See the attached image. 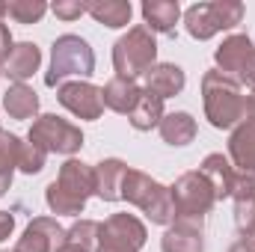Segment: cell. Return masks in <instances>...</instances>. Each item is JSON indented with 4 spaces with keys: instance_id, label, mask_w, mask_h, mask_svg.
I'll list each match as a JSON object with an SVG mask.
<instances>
[{
    "instance_id": "1",
    "label": "cell",
    "mask_w": 255,
    "mask_h": 252,
    "mask_svg": "<svg viewBox=\"0 0 255 252\" xmlns=\"http://www.w3.org/2000/svg\"><path fill=\"white\" fill-rule=\"evenodd\" d=\"M202 107H205V119L217 130H232L244 122V92L220 68L202 74Z\"/></svg>"
},
{
    "instance_id": "2",
    "label": "cell",
    "mask_w": 255,
    "mask_h": 252,
    "mask_svg": "<svg viewBox=\"0 0 255 252\" xmlns=\"http://www.w3.org/2000/svg\"><path fill=\"white\" fill-rule=\"evenodd\" d=\"M122 199L128 205L139 208L151 226H172L175 223V202H172V190L160 184L157 178H151L142 169H130L128 166L125 181H122Z\"/></svg>"
},
{
    "instance_id": "3",
    "label": "cell",
    "mask_w": 255,
    "mask_h": 252,
    "mask_svg": "<svg viewBox=\"0 0 255 252\" xmlns=\"http://www.w3.org/2000/svg\"><path fill=\"white\" fill-rule=\"evenodd\" d=\"M154 63H157V39L145 24L130 27L113 45V71H116V77L136 80Z\"/></svg>"
},
{
    "instance_id": "4",
    "label": "cell",
    "mask_w": 255,
    "mask_h": 252,
    "mask_svg": "<svg viewBox=\"0 0 255 252\" xmlns=\"http://www.w3.org/2000/svg\"><path fill=\"white\" fill-rule=\"evenodd\" d=\"M244 21V3L241 0H211V3H193L184 12V27L196 42H208L217 33L235 30Z\"/></svg>"
},
{
    "instance_id": "5",
    "label": "cell",
    "mask_w": 255,
    "mask_h": 252,
    "mask_svg": "<svg viewBox=\"0 0 255 252\" xmlns=\"http://www.w3.org/2000/svg\"><path fill=\"white\" fill-rule=\"evenodd\" d=\"M95 71V51L86 39L65 33L54 42L51 48V71L45 74L48 86H60L65 83V77H89Z\"/></svg>"
},
{
    "instance_id": "6",
    "label": "cell",
    "mask_w": 255,
    "mask_h": 252,
    "mask_svg": "<svg viewBox=\"0 0 255 252\" xmlns=\"http://www.w3.org/2000/svg\"><path fill=\"white\" fill-rule=\"evenodd\" d=\"M27 139L36 142V145H42L48 154H65V157H71V154H77L83 148V130L74 122L57 116V113L36 116L33 125H30Z\"/></svg>"
},
{
    "instance_id": "7",
    "label": "cell",
    "mask_w": 255,
    "mask_h": 252,
    "mask_svg": "<svg viewBox=\"0 0 255 252\" xmlns=\"http://www.w3.org/2000/svg\"><path fill=\"white\" fill-rule=\"evenodd\" d=\"M214 63L238 86L255 89V39H250L247 33H235L223 39V45L214 51Z\"/></svg>"
},
{
    "instance_id": "8",
    "label": "cell",
    "mask_w": 255,
    "mask_h": 252,
    "mask_svg": "<svg viewBox=\"0 0 255 252\" xmlns=\"http://www.w3.org/2000/svg\"><path fill=\"white\" fill-rule=\"evenodd\" d=\"M148 241V229L136 214H110L98 229L95 252H139Z\"/></svg>"
},
{
    "instance_id": "9",
    "label": "cell",
    "mask_w": 255,
    "mask_h": 252,
    "mask_svg": "<svg viewBox=\"0 0 255 252\" xmlns=\"http://www.w3.org/2000/svg\"><path fill=\"white\" fill-rule=\"evenodd\" d=\"M169 190H172V202H175V220L178 217H184V220H205V214L217 202L214 187L208 184V178L199 169L178 175Z\"/></svg>"
},
{
    "instance_id": "10",
    "label": "cell",
    "mask_w": 255,
    "mask_h": 252,
    "mask_svg": "<svg viewBox=\"0 0 255 252\" xmlns=\"http://www.w3.org/2000/svg\"><path fill=\"white\" fill-rule=\"evenodd\" d=\"M57 101L65 110L83 122H95L104 113V98H101V86L89 83V80H65L57 86Z\"/></svg>"
},
{
    "instance_id": "11",
    "label": "cell",
    "mask_w": 255,
    "mask_h": 252,
    "mask_svg": "<svg viewBox=\"0 0 255 252\" xmlns=\"http://www.w3.org/2000/svg\"><path fill=\"white\" fill-rule=\"evenodd\" d=\"M65 244V229L57 217H33L12 252H57Z\"/></svg>"
},
{
    "instance_id": "12",
    "label": "cell",
    "mask_w": 255,
    "mask_h": 252,
    "mask_svg": "<svg viewBox=\"0 0 255 252\" xmlns=\"http://www.w3.org/2000/svg\"><path fill=\"white\" fill-rule=\"evenodd\" d=\"M160 252H205V220L178 217L172 226H166Z\"/></svg>"
},
{
    "instance_id": "13",
    "label": "cell",
    "mask_w": 255,
    "mask_h": 252,
    "mask_svg": "<svg viewBox=\"0 0 255 252\" xmlns=\"http://www.w3.org/2000/svg\"><path fill=\"white\" fill-rule=\"evenodd\" d=\"M54 184L63 193H68L71 199L86 205V199L95 196V166H89V163H83L77 157H68L60 166V175H57Z\"/></svg>"
},
{
    "instance_id": "14",
    "label": "cell",
    "mask_w": 255,
    "mask_h": 252,
    "mask_svg": "<svg viewBox=\"0 0 255 252\" xmlns=\"http://www.w3.org/2000/svg\"><path fill=\"white\" fill-rule=\"evenodd\" d=\"M229 199L235 202V226H238L241 238L255 235V175L238 172Z\"/></svg>"
},
{
    "instance_id": "15",
    "label": "cell",
    "mask_w": 255,
    "mask_h": 252,
    "mask_svg": "<svg viewBox=\"0 0 255 252\" xmlns=\"http://www.w3.org/2000/svg\"><path fill=\"white\" fill-rule=\"evenodd\" d=\"M145 92H151V95H157V98H172V95H181L184 92V86H187V74H184V68L175 63H154L145 74Z\"/></svg>"
},
{
    "instance_id": "16",
    "label": "cell",
    "mask_w": 255,
    "mask_h": 252,
    "mask_svg": "<svg viewBox=\"0 0 255 252\" xmlns=\"http://www.w3.org/2000/svg\"><path fill=\"white\" fill-rule=\"evenodd\" d=\"M229 160L238 172L255 175V119H244L232 127L229 136Z\"/></svg>"
},
{
    "instance_id": "17",
    "label": "cell",
    "mask_w": 255,
    "mask_h": 252,
    "mask_svg": "<svg viewBox=\"0 0 255 252\" xmlns=\"http://www.w3.org/2000/svg\"><path fill=\"white\" fill-rule=\"evenodd\" d=\"M125 172L128 163L119 160V157H104L101 163H95V196L101 202H119Z\"/></svg>"
},
{
    "instance_id": "18",
    "label": "cell",
    "mask_w": 255,
    "mask_h": 252,
    "mask_svg": "<svg viewBox=\"0 0 255 252\" xmlns=\"http://www.w3.org/2000/svg\"><path fill=\"white\" fill-rule=\"evenodd\" d=\"M199 172H202V175L208 178V184L214 187L217 202H223V199H229V196H232V187H235V175H238V169L232 166V160H229L226 154H220V151L208 154V157L202 160Z\"/></svg>"
},
{
    "instance_id": "19",
    "label": "cell",
    "mask_w": 255,
    "mask_h": 252,
    "mask_svg": "<svg viewBox=\"0 0 255 252\" xmlns=\"http://www.w3.org/2000/svg\"><path fill=\"white\" fill-rule=\"evenodd\" d=\"M39 65H42L39 45L36 42H18L12 48V54L6 57V63H3V74H9L15 83H24L39 71Z\"/></svg>"
},
{
    "instance_id": "20",
    "label": "cell",
    "mask_w": 255,
    "mask_h": 252,
    "mask_svg": "<svg viewBox=\"0 0 255 252\" xmlns=\"http://www.w3.org/2000/svg\"><path fill=\"white\" fill-rule=\"evenodd\" d=\"M139 92H142V86H139L136 80H125V77H110V80L101 86L104 107L113 110V113H122V116H128V113L136 107Z\"/></svg>"
},
{
    "instance_id": "21",
    "label": "cell",
    "mask_w": 255,
    "mask_h": 252,
    "mask_svg": "<svg viewBox=\"0 0 255 252\" xmlns=\"http://www.w3.org/2000/svg\"><path fill=\"white\" fill-rule=\"evenodd\" d=\"M142 21L151 33H175V24L181 21V6L178 0H145L142 3Z\"/></svg>"
},
{
    "instance_id": "22",
    "label": "cell",
    "mask_w": 255,
    "mask_h": 252,
    "mask_svg": "<svg viewBox=\"0 0 255 252\" xmlns=\"http://www.w3.org/2000/svg\"><path fill=\"white\" fill-rule=\"evenodd\" d=\"M86 15H92L95 24H104L110 30H122L130 24L133 6H130V0H86Z\"/></svg>"
},
{
    "instance_id": "23",
    "label": "cell",
    "mask_w": 255,
    "mask_h": 252,
    "mask_svg": "<svg viewBox=\"0 0 255 252\" xmlns=\"http://www.w3.org/2000/svg\"><path fill=\"white\" fill-rule=\"evenodd\" d=\"M160 139L166 142V145H175V148H181V145H190L193 139H196V119H193L187 110H175V113H166L163 119H160Z\"/></svg>"
},
{
    "instance_id": "24",
    "label": "cell",
    "mask_w": 255,
    "mask_h": 252,
    "mask_svg": "<svg viewBox=\"0 0 255 252\" xmlns=\"http://www.w3.org/2000/svg\"><path fill=\"white\" fill-rule=\"evenodd\" d=\"M3 107L9 113V119H36L39 116V95L33 86L27 83H12L3 92Z\"/></svg>"
},
{
    "instance_id": "25",
    "label": "cell",
    "mask_w": 255,
    "mask_h": 252,
    "mask_svg": "<svg viewBox=\"0 0 255 252\" xmlns=\"http://www.w3.org/2000/svg\"><path fill=\"white\" fill-rule=\"evenodd\" d=\"M166 113H163V98H157V95H151V92H139V101H136V107L128 113V122L133 130H151V127L160 125V119H163Z\"/></svg>"
},
{
    "instance_id": "26",
    "label": "cell",
    "mask_w": 255,
    "mask_h": 252,
    "mask_svg": "<svg viewBox=\"0 0 255 252\" xmlns=\"http://www.w3.org/2000/svg\"><path fill=\"white\" fill-rule=\"evenodd\" d=\"M98 229H101L98 220L80 217V220L71 223V229H65V244L80 252H95V247H98Z\"/></svg>"
},
{
    "instance_id": "27",
    "label": "cell",
    "mask_w": 255,
    "mask_h": 252,
    "mask_svg": "<svg viewBox=\"0 0 255 252\" xmlns=\"http://www.w3.org/2000/svg\"><path fill=\"white\" fill-rule=\"evenodd\" d=\"M45 202H48V208H51V214H63V217H80L83 211H86V205L83 202H77V199H71L68 193H63V190L57 187L54 181L48 184V190H45Z\"/></svg>"
},
{
    "instance_id": "28",
    "label": "cell",
    "mask_w": 255,
    "mask_h": 252,
    "mask_svg": "<svg viewBox=\"0 0 255 252\" xmlns=\"http://www.w3.org/2000/svg\"><path fill=\"white\" fill-rule=\"evenodd\" d=\"M6 6H9V18L18 24H39L45 18V12L51 9L45 0H12Z\"/></svg>"
},
{
    "instance_id": "29",
    "label": "cell",
    "mask_w": 255,
    "mask_h": 252,
    "mask_svg": "<svg viewBox=\"0 0 255 252\" xmlns=\"http://www.w3.org/2000/svg\"><path fill=\"white\" fill-rule=\"evenodd\" d=\"M21 136H15V133H9V130H3L0 127V175H15V169H18V151H21Z\"/></svg>"
},
{
    "instance_id": "30",
    "label": "cell",
    "mask_w": 255,
    "mask_h": 252,
    "mask_svg": "<svg viewBox=\"0 0 255 252\" xmlns=\"http://www.w3.org/2000/svg\"><path fill=\"white\" fill-rule=\"evenodd\" d=\"M45 160H48V151L36 142H21V151H18V169L24 175H39L45 169Z\"/></svg>"
},
{
    "instance_id": "31",
    "label": "cell",
    "mask_w": 255,
    "mask_h": 252,
    "mask_svg": "<svg viewBox=\"0 0 255 252\" xmlns=\"http://www.w3.org/2000/svg\"><path fill=\"white\" fill-rule=\"evenodd\" d=\"M51 12L60 21H77L80 15H86V0H57L51 6Z\"/></svg>"
},
{
    "instance_id": "32",
    "label": "cell",
    "mask_w": 255,
    "mask_h": 252,
    "mask_svg": "<svg viewBox=\"0 0 255 252\" xmlns=\"http://www.w3.org/2000/svg\"><path fill=\"white\" fill-rule=\"evenodd\" d=\"M12 48H15V42H12V33H9V27L0 21V63H6V57L12 54Z\"/></svg>"
},
{
    "instance_id": "33",
    "label": "cell",
    "mask_w": 255,
    "mask_h": 252,
    "mask_svg": "<svg viewBox=\"0 0 255 252\" xmlns=\"http://www.w3.org/2000/svg\"><path fill=\"white\" fill-rule=\"evenodd\" d=\"M12 232H15V217H12L9 211H0V244L9 241Z\"/></svg>"
},
{
    "instance_id": "34",
    "label": "cell",
    "mask_w": 255,
    "mask_h": 252,
    "mask_svg": "<svg viewBox=\"0 0 255 252\" xmlns=\"http://www.w3.org/2000/svg\"><path fill=\"white\" fill-rule=\"evenodd\" d=\"M229 252H255V235H250V238H238V241L229 247Z\"/></svg>"
},
{
    "instance_id": "35",
    "label": "cell",
    "mask_w": 255,
    "mask_h": 252,
    "mask_svg": "<svg viewBox=\"0 0 255 252\" xmlns=\"http://www.w3.org/2000/svg\"><path fill=\"white\" fill-rule=\"evenodd\" d=\"M244 119H255V89H250V95H244Z\"/></svg>"
},
{
    "instance_id": "36",
    "label": "cell",
    "mask_w": 255,
    "mask_h": 252,
    "mask_svg": "<svg viewBox=\"0 0 255 252\" xmlns=\"http://www.w3.org/2000/svg\"><path fill=\"white\" fill-rule=\"evenodd\" d=\"M9 187H12V178H9V175H0V196H6Z\"/></svg>"
},
{
    "instance_id": "37",
    "label": "cell",
    "mask_w": 255,
    "mask_h": 252,
    "mask_svg": "<svg viewBox=\"0 0 255 252\" xmlns=\"http://www.w3.org/2000/svg\"><path fill=\"white\" fill-rule=\"evenodd\" d=\"M3 15H9V6H6V3L0 0V21H3Z\"/></svg>"
},
{
    "instance_id": "38",
    "label": "cell",
    "mask_w": 255,
    "mask_h": 252,
    "mask_svg": "<svg viewBox=\"0 0 255 252\" xmlns=\"http://www.w3.org/2000/svg\"><path fill=\"white\" fill-rule=\"evenodd\" d=\"M57 252H80V250H74V247H68V244H63V247H60Z\"/></svg>"
},
{
    "instance_id": "39",
    "label": "cell",
    "mask_w": 255,
    "mask_h": 252,
    "mask_svg": "<svg viewBox=\"0 0 255 252\" xmlns=\"http://www.w3.org/2000/svg\"><path fill=\"white\" fill-rule=\"evenodd\" d=\"M0 74H3V68H0Z\"/></svg>"
}]
</instances>
